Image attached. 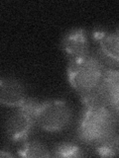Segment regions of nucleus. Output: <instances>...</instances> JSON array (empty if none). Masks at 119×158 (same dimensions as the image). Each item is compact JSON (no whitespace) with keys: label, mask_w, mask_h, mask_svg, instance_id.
Returning <instances> with one entry per match:
<instances>
[{"label":"nucleus","mask_w":119,"mask_h":158,"mask_svg":"<svg viewBox=\"0 0 119 158\" xmlns=\"http://www.w3.org/2000/svg\"><path fill=\"white\" fill-rule=\"evenodd\" d=\"M114 113L104 104L84 106L78 126V137L84 143L96 146L115 132Z\"/></svg>","instance_id":"obj_1"},{"label":"nucleus","mask_w":119,"mask_h":158,"mask_svg":"<svg viewBox=\"0 0 119 158\" xmlns=\"http://www.w3.org/2000/svg\"><path fill=\"white\" fill-rule=\"evenodd\" d=\"M67 73L72 87L81 95H84L98 88L104 74V68L102 62L89 53L69 59Z\"/></svg>","instance_id":"obj_2"},{"label":"nucleus","mask_w":119,"mask_h":158,"mask_svg":"<svg viewBox=\"0 0 119 158\" xmlns=\"http://www.w3.org/2000/svg\"><path fill=\"white\" fill-rule=\"evenodd\" d=\"M72 110L62 100H50L40 104L36 123L44 131L55 132L64 130L71 123Z\"/></svg>","instance_id":"obj_3"},{"label":"nucleus","mask_w":119,"mask_h":158,"mask_svg":"<svg viewBox=\"0 0 119 158\" xmlns=\"http://www.w3.org/2000/svg\"><path fill=\"white\" fill-rule=\"evenodd\" d=\"M35 123L36 122L32 117L18 109V111L8 117L5 123V131L11 141L23 142L26 140Z\"/></svg>","instance_id":"obj_4"},{"label":"nucleus","mask_w":119,"mask_h":158,"mask_svg":"<svg viewBox=\"0 0 119 158\" xmlns=\"http://www.w3.org/2000/svg\"><path fill=\"white\" fill-rule=\"evenodd\" d=\"M104 102L110 110L119 115V69L104 71L102 80L97 88Z\"/></svg>","instance_id":"obj_5"},{"label":"nucleus","mask_w":119,"mask_h":158,"mask_svg":"<svg viewBox=\"0 0 119 158\" xmlns=\"http://www.w3.org/2000/svg\"><path fill=\"white\" fill-rule=\"evenodd\" d=\"M26 91L17 79L7 77L0 80V103L9 107H20L26 100Z\"/></svg>","instance_id":"obj_6"},{"label":"nucleus","mask_w":119,"mask_h":158,"mask_svg":"<svg viewBox=\"0 0 119 158\" xmlns=\"http://www.w3.org/2000/svg\"><path fill=\"white\" fill-rule=\"evenodd\" d=\"M62 48L71 58L89 54V44L86 31L77 28L64 34L62 40Z\"/></svg>","instance_id":"obj_7"},{"label":"nucleus","mask_w":119,"mask_h":158,"mask_svg":"<svg viewBox=\"0 0 119 158\" xmlns=\"http://www.w3.org/2000/svg\"><path fill=\"white\" fill-rule=\"evenodd\" d=\"M93 38L98 43L104 56L119 63V35L103 30H95L93 32Z\"/></svg>","instance_id":"obj_8"},{"label":"nucleus","mask_w":119,"mask_h":158,"mask_svg":"<svg viewBox=\"0 0 119 158\" xmlns=\"http://www.w3.org/2000/svg\"><path fill=\"white\" fill-rule=\"evenodd\" d=\"M18 155L26 158L52 156V154H50L48 148L42 142L37 140L23 141L21 146L18 148Z\"/></svg>","instance_id":"obj_9"},{"label":"nucleus","mask_w":119,"mask_h":158,"mask_svg":"<svg viewBox=\"0 0 119 158\" xmlns=\"http://www.w3.org/2000/svg\"><path fill=\"white\" fill-rule=\"evenodd\" d=\"M95 150L100 156L109 157L119 155V133H112L108 138L95 146Z\"/></svg>","instance_id":"obj_10"},{"label":"nucleus","mask_w":119,"mask_h":158,"mask_svg":"<svg viewBox=\"0 0 119 158\" xmlns=\"http://www.w3.org/2000/svg\"><path fill=\"white\" fill-rule=\"evenodd\" d=\"M52 156L56 157H82L83 156V152L81 147L73 143L63 142L61 144L57 145L54 149V153Z\"/></svg>","instance_id":"obj_11"},{"label":"nucleus","mask_w":119,"mask_h":158,"mask_svg":"<svg viewBox=\"0 0 119 158\" xmlns=\"http://www.w3.org/2000/svg\"><path fill=\"white\" fill-rule=\"evenodd\" d=\"M39 107H40V103H38L36 100H34V99L27 98L26 100L23 102L22 105L18 107V109L28 114V115L30 117H32L35 120V122H36V117H37Z\"/></svg>","instance_id":"obj_12"},{"label":"nucleus","mask_w":119,"mask_h":158,"mask_svg":"<svg viewBox=\"0 0 119 158\" xmlns=\"http://www.w3.org/2000/svg\"><path fill=\"white\" fill-rule=\"evenodd\" d=\"M116 33H117V34H118V35H119V30H118V31H117V32H116Z\"/></svg>","instance_id":"obj_13"}]
</instances>
